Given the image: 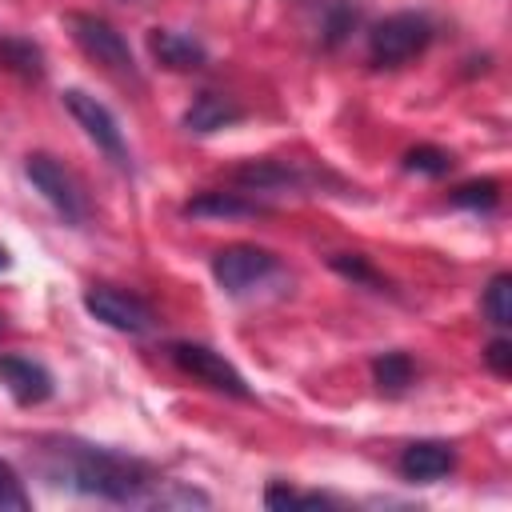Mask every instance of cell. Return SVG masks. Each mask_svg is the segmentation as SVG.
<instances>
[{"instance_id":"cell-1","label":"cell","mask_w":512,"mask_h":512,"mask_svg":"<svg viewBox=\"0 0 512 512\" xmlns=\"http://www.w3.org/2000/svg\"><path fill=\"white\" fill-rule=\"evenodd\" d=\"M32 460L52 488L92 496L104 504H124V508H208L212 504L208 492L160 476L148 460L104 448V444H88L76 436H40L32 448Z\"/></svg>"},{"instance_id":"cell-2","label":"cell","mask_w":512,"mask_h":512,"mask_svg":"<svg viewBox=\"0 0 512 512\" xmlns=\"http://www.w3.org/2000/svg\"><path fill=\"white\" fill-rule=\"evenodd\" d=\"M64 24H68L76 48H80L88 60H96L104 72H112V76H120V80H128V84H136V88L144 84L140 64H136L128 40H124V32H116L104 16H92V12H68Z\"/></svg>"},{"instance_id":"cell-3","label":"cell","mask_w":512,"mask_h":512,"mask_svg":"<svg viewBox=\"0 0 512 512\" xmlns=\"http://www.w3.org/2000/svg\"><path fill=\"white\" fill-rule=\"evenodd\" d=\"M432 44V20L424 12H392L368 32V60L376 68H400Z\"/></svg>"},{"instance_id":"cell-4","label":"cell","mask_w":512,"mask_h":512,"mask_svg":"<svg viewBox=\"0 0 512 512\" xmlns=\"http://www.w3.org/2000/svg\"><path fill=\"white\" fill-rule=\"evenodd\" d=\"M24 176H28V184L56 208V216H60L64 224H84V220H88V196H84L80 180H76L56 156H48V152L24 156Z\"/></svg>"},{"instance_id":"cell-5","label":"cell","mask_w":512,"mask_h":512,"mask_svg":"<svg viewBox=\"0 0 512 512\" xmlns=\"http://www.w3.org/2000/svg\"><path fill=\"white\" fill-rule=\"evenodd\" d=\"M212 276L224 296H252L272 276H280V260L268 248L256 244H228L212 256Z\"/></svg>"},{"instance_id":"cell-6","label":"cell","mask_w":512,"mask_h":512,"mask_svg":"<svg viewBox=\"0 0 512 512\" xmlns=\"http://www.w3.org/2000/svg\"><path fill=\"white\" fill-rule=\"evenodd\" d=\"M168 360H172L184 376L208 384L212 392H224V396H236V400H252V388H248V380L240 376V368H236L232 360H224V352H216V348H208V344L172 340V344H168Z\"/></svg>"},{"instance_id":"cell-7","label":"cell","mask_w":512,"mask_h":512,"mask_svg":"<svg viewBox=\"0 0 512 512\" xmlns=\"http://www.w3.org/2000/svg\"><path fill=\"white\" fill-rule=\"evenodd\" d=\"M64 108L72 112V120L84 128V136H88L116 168H132V148H128V140H124V128H120V120L112 116V108H108L104 100H96V96L84 92V88H68V92H64Z\"/></svg>"},{"instance_id":"cell-8","label":"cell","mask_w":512,"mask_h":512,"mask_svg":"<svg viewBox=\"0 0 512 512\" xmlns=\"http://www.w3.org/2000/svg\"><path fill=\"white\" fill-rule=\"evenodd\" d=\"M84 308L100 324H108L124 336H148L156 328V312L136 292H124V288H112V284H92L84 292Z\"/></svg>"},{"instance_id":"cell-9","label":"cell","mask_w":512,"mask_h":512,"mask_svg":"<svg viewBox=\"0 0 512 512\" xmlns=\"http://www.w3.org/2000/svg\"><path fill=\"white\" fill-rule=\"evenodd\" d=\"M316 180V172L292 164V160H252V164H240L232 172V184L248 196H280V192H308Z\"/></svg>"},{"instance_id":"cell-10","label":"cell","mask_w":512,"mask_h":512,"mask_svg":"<svg viewBox=\"0 0 512 512\" xmlns=\"http://www.w3.org/2000/svg\"><path fill=\"white\" fill-rule=\"evenodd\" d=\"M0 384L8 388V396L24 408L32 404H44L52 396V372L32 360V356H16V352H0Z\"/></svg>"},{"instance_id":"cell-11","label":"cell","mask_w":512,"mask_h":512,"mask_svg":"<svg viewBox=\"0 0 512 512\" xmlns=\"http://www.w3.org/2000/svg\"><path fill=\"white\" fill-rule=\"evenodd\" d=\"M452 468H456V448L448 440H412L396 460V472L412 484H436Z\"/></svg>"},{"instance_id":"cell-12","label":"cell","mask_w":512,"mask_h":512,"mask_svg":"<svg viewBox=\"0 0 512 512\" xmlns=\"http://www.w3.org/2000/svg\"><path fill=\"white\" fill-rule=\"evenodd\" d=\"M264 212H268V204L240 188H208L184 204V216H196V220H248V216H264Z\"/></svg>"},{"instance_id":"cell-13","label":"cell","mask_w":512,"mask_h":512,"mask_svg":"<svg viewBox=\"0 0 512 512\" xmlns=\"http://www.w3.org/2000/svg\"><path fill=\"white\" fill-rule=\"evenodd\" d=\"M148 48L172 72H196V68L208 64V48L200 40L184 36V32H172V28H152L148 32Z\"/></svg>"},{"instance_id":"cell-14","label":"cell","mask_w":512,"mask_h":512,"mask_svg":"<svg viewBox=\"0 0 512 512\" xmlns=\"http://www.w3.org/2000/svg\"><path fill=\"white\" fill-rule=\"evenodd\" d=\"M240 116H244V108L232 96H224V92H200L188 104V112H184V128L196 132V136H208V132H220L228 124H236Z\"/></svg>"},{"instance_id":"cell-15","label":"cell","mask_w":512,"mask_h":512,"mask_svg":"<svg viewBox=\"0 0 512 512\" xmlns=\"http://www.w3.org/2000/svg\"><path fill=\"white\" fill-rule=\"evenodd\" d=\"M0 68L16 72L24 80H40L44 76V52L24 36H0Z\"/></svg>"},{"instance_id":"cell-16","label":"cell","mask_w":512,"mask_h":512,"mask_svg":"<svg viewBox=\"0 0 512 512\" xmlns=\"http://www.w3.org/2000/svg\"><path fill=\"white\" fill-rule=\"evenodd\" d=\"M412 376H416V364L408 352H380L372 360V380L384 396H400L412 384Z\"/></svg>"},{"instance_id":"cell-17","label":"cell","mask_w":512,"mask_h":512,"mask_svg":"<svg viewBox=\"0 0 512 512\" xmlns=\"http://www.w3.org/2000/svg\"><path fill=\"white\" fill-rule=\"evenodd\" d=\"M480 312H484V320H488L496 332H504V328L512 324V276H508V272H496V276L484 284Z\"/></svg>"},{"instance_id":"cell-18","label":"cell","mask_w":512,"mask_h":512,"mask_svg":"<svg viewBox=\"0 0 512 512\" xmlns=\"http://www.w3.org/2000/svg\"><path fill=\"white\" fill-rule=\"evenodd\" d=\"M264 504L280 512V508H336L340 500L328 496V492H300L292 484H268L264 488Z\"/></svg>"},{"instance_id":"cell-19","label":"cell","mask_w":512,"mask_h":512,"mask_svg":"<svg viewBox=\"0 0 512 512\" xmlns=\"http://www.w3.org/2000/svg\"><path fill=\"white\" fill-rule=\"evenodd\" d=\"M448 200L456 208H468V212H492L500 204V184L496 180H468V184L452 188Z\"/></svg>"},{"instance_id":"cell-20","label":"cell","mask_w":512,"mask_h":512,"mask_svg":"<svg viewBox=\"0 0 512 512\" xmlns=\"http://www.w3.org/2000/svg\"><path fill=\"white\" fill-rule=\"evenodd\" d=\"M452 152L436 148V144H416L404 152V168L408 172H420V176H448L452 172Z\"/></svg>"},{"instance_id":"cell-21","label":"cell","mask_w":512,"mask_h":512,"mask_svg":"<svg viewBox=\"0 0 512 512\" xmlns=\"http://www.w3.org/2000/svg\"><path fill=\"white\" fill-rule=\"evenodd\" d=\"M32 496L24 488V480L16 476V468L8 460H0V512H28Z\"/></svg>"},{"instance_id":"cell-22","label":"cell","mask_w":512,"mask_h":512,"mask_svg":"<svg viewBox=\"0 0 512 512\" xmlns=\"http://www.w3.org/2000/svg\"><path fill=\"white\" fill-rule=\"evenodd\" d=\"M352 24H356V8L344 4V0H332L328 4V20H324V40L328 44H340L352 32Z\"/></svg>"},{"instance_id":"cell-23","label":"cell","mask_w":512,"mask_h":512,"mask_svg":"<svg viewBox=\"0 0 512 512\" xmlns=\"http://www.w3.org/2000/svg\"><path fill=\"white\" fill-rule=\"evenodd\" d=\"M328 264H332L340 276L356 280V284H372V288H380V284H384V280H380V276H376V272L364 264V256H348V252H336Z\"/></svg>"},{"instance_id":"cell-24","label":"cell","mask_w":512,"mask_h":512,"mask_svg":"<svg viewBox=\"0 0 512 512\" xmlns=\"http://www.w3.org/2000/svg\"><path fill=\"white\" fill-rule=\"evenodd\" d=\"M484 364H488L496 376H508V372H512V344H508L504 336L488 340V348H484Z\"/></svg>"},{"instance_id":"cell-25","label":"cell","mask_w":512,"mask_h":512,"mask_svg":"<svg viewBox=\"0 0 512 512\" xmlns=\"http://www.w3.org/2000/svg\"><path fill=\"white\" fill-rule=\"evenodd\" d=\"M8 264H12V256H8V248H4V244H0V272H4V268H8Z\"/></svg>"}]
</instances>
